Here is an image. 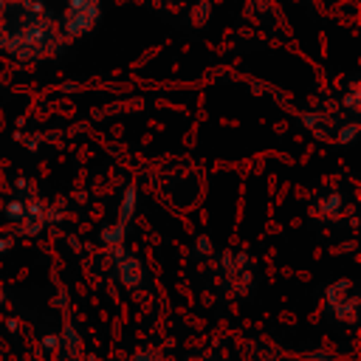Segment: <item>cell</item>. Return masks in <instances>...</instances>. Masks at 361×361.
Listing matches in <instances>:
<instances>
[{"label":"cell","mask_w":361,"mask_h":361,"mask_svg":"<svg viewBox=\"0 0 361 361\" xmlns=\"http://www.w3.org/2000/svg\"><path fill=\"white\" fill-rule=\"evenodd\" d=\"M99 17H102V3L99 0H68L65 14H62V31L71 39L85 37L90 28H96Z\"/></svg>","instance_id":"6da1fadb"}]
</instances>
